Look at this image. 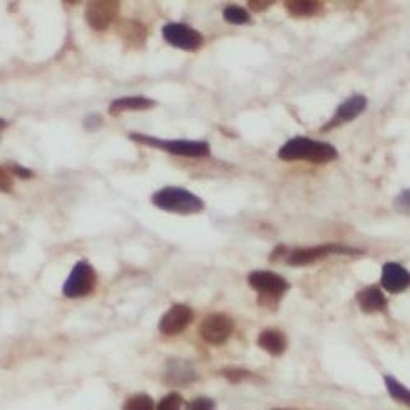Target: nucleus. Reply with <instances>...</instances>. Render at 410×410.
<instances>
[{
	"label": "nucleus",
	"instance_id": "1",
	"mask_svg": "<svg viewBox=\"0 0 410 410\" xmlns=\"http://www.w3.org/2000/svg\"><path fill=\"white\" fill-rule=\"evenodd\" d=\"M151 202L161 211L179 216H192L204 211V200L187 189L168 185L151 195Z\"/></svg>",
	"mask_w": 410,
	"mask_h": 410
},
{
	"label": "nucleus",
	"instance_id": "2",
	"mask_svg": "<svg viewBox=\"0 0 410 410\" xmlns=\"http://www.w3.org/2000/svg\"><path fill=\"white\" fill-rule=\"evenodd\" d=\"M281 159L284 161H297L307 159L315 164H325L330 161L336 159V150L329 143H322V141H314L304 136H297L287 141L277 153Z\"/></svg>",
	"mask_w": 410,
	"mask_h": 410
},
{
	"label": "nucleus",
	"instance_id": "3",
	"mask_svg": "<svg viewBox=\"0 0 410 410\" xmlns=\"http://www.w3.org/2000/svg\"><path fill=\"white\" fill-rule=\"evenodd\" d=\"M130 140L136 143L148 145L151 148L168 151L171 154L189 156V158H204L211 154V146L205 141H192V140H161L150 135L130 133Z\"/></svg>",
	"mask_w": 410,
	"mask_h": 410
},
{
	"label": "nucleus",
	"instance_id": "4",
	"mask_svg": "<svg viewBox=\"0 0 410 410\" xmlns=\"http://www.w3.org/2000/svg\"><path fill=\"white\" fill-rule=\"evenodd\" d=\"M97 284V275L87 261H79L74 266V270L67 277L65 286H62V292L66 297L76 299V297H82L91 294Z\"/></svg>",
	"mask_w": 410,
	"mask_h": 410
},
{
	"label": "nucleus",
	"instance_id": "5",
	"mask_svg": "<svg viewBox=\"0 0 410 410\" xmlns=\"http://www.w3.org/2000/svg\"><path fill=\"white\" fill-rule=\"evenodd\" d=\"M163 38L171 46L184 51H197L204 45L202 33L185 23H168L163 27Z\"/></svg>",
	"mask_w": 410,
	"mask_h": 410
},
{
	"label": "nucleus",
	"instance_id": "6",
	"mask_svg": "<svg viewBox=\"0 0 410 410\" xmlns=\"http://www.w3.org/2000/svg\"><path fill=\"white\" fill-rule=\"evenodd\" d=\"M120 2L114 0H95L86 7V22L92 30L104 32L109 28L119 15Z\"/></svg>",
	"mask_w": 410,
	"mask_h": 410
},
{
	"label": "nucleus",
	"instance_id": "7",
	"mask_svg": "<svg viewBox=\"0 0 410 410\" xmlns=\"http://www.w3.org/2000/svg\"><path fill=\"white\" fill-rule=\"evenodd\" d=\"M200 336L211 345H222L230 338L233 331V320L225 314L207 315L200 325Z\"/></svg>",
	"mask_w": 410,
	"mask_h": 410
},
{
	"label": "nucleus",
	"instance_id": "8",
	"mask_svg": "<svg viewBox=\"0 0 410 410\" xmlns=\"http://www.w3.org/2000/svg\"><path fill=\"white\" fill-rule=\"evenodd\" d=\"M248 282L253 289H256L260 292L261 297H266V299H279V297L287 291V284L284 277H281L279 275H275L271 271H255L248 276Z\"/></svg>",
	"mask_w": 410,
	"mask_h": 410
},
{
	"label": "nucleus",
	"instance_id": "9",
	"mask_svg": "<svg viewBox=\"0 0 410 410\" xmlns=\"http://www.w3.org/2000/svg\"><path fill=\"white\" fill-rule=\"evenodd\" d=\"M194 312L190 310V307L176 304L161 317L159 320V331L164 335H179L180 331H184L187 326L192 324Z\"/></svg>",
	"mask_w": 410,
	"mask_h": 410
},
{
	"label": "nucleus",
	"instance_id": "10",
	"mask_svg": "<svg viewBox=\"0 0 410 410\" xmlns=\"http://www.w3.org/2000/svg\"><path fill=\"white\" fill-rule=\"evenodd\" d=\"M381 282H383L385 291L395 294V292H402L410 284V276L397 263H385L383 275H381Z\"/></svg>",
	"mask_w": 410,
	"mask_h": 410
},
{
	"label": "nucleus",
	"instance_id": "11",
	"mask_svg": "<svg viewBox=\"0 0 410 410\" xmlns=\"http://www.w3.org/2000/svg\"><path fill=\"white\" fill-rule=\"evenodd\" d=\"M366 104H368V100H366V97H363V95L350 97V99L346 100L345 104H341L338 107V110H336V115L330 120V124L326 125L324 130L335 128V126H338L341 124H346V121H351L353 119H356V117L363 114L364 109H366Z\"/></svg>",
	"mask_w": 410,
	"mask_h": 410
},
{
	"label": "nucleus",
	"instance_id": "12",
	"mask_svg": "<svg viewBox=\"0 0 410 410\" xmlns=\"http://www.w3.org/2000/svg\"><path fill=\"white\" fill-rule=\"evenodd\" d=\"M345 248L335 246V245H325V246H314V248H304V250H296L291 253L287 263L292 266H305L310 263H315L317 260L329 256L330 253H343Z\"/></svg>",
	"mask_w": 410,
	"mask_h": 410
},
{
	"label": "nucleus",
	"instance_id": "13",
	"mask_svg": "<svg viewBox=\"0 0 410 410\" xmlns=\"http://www.w3.org/2000/svg\"><path fill=\"white\" fill-rule=\"evenodd\" d=\"M156 105V102L153 99H148V97L143 95H128V97H120V99H115L109 107V114L110 115H120L125 114V112H141V110H150Z\"/></svg>",
	"mask_w": 410,
	"mask_h": 410
},
{
	"label": "nucleus",
	"instance_id": "14",
	"mask_svg": "<svg viewBox=\"0 0 410 410\" xmlns=\"http://www.w3.org/2000/svg\"><path fill=\"white\" fill-rule=\"evenodd\" d=\"M117 33L124 40L126 45L131 48H141L145 45L146 37H148V30L143 23L136 20H124L117 27Z\"/></svg>",
	"mask_w": 410,
	"mask_h": 410
},
{
	"label": "nucleus",
	"instance_id": "15",
	"mask_svg": "<svg viewBox=\"0 0 410 410\" xmlns=\"http://www.w3.org/2000/svg\"><path fill=\"white\" fill-rule=\"evenodd\" d=\"M361 310L366 314H374V312H381L385 309V297L378 287H366L356 296Z\"/></svg>",
	"mask_w": 410,
	"mask_h": 410
},
{
	"label": "nucleus",
	"instance_id": "16",
	"mask_svg": "<svg viewBox=\"0 0 410 410\" xmlns=\"http://www.w3.org/2000/svg\"><path fill=\"white\" fill-rule=\"evenodd\" d=\"M258 345L261 346L263 350L267 351V353L272 356H279L284 353L286 350V336L277 330H263L261 335L258 336Z\"/></svg>",
	"mask_w": 410,
	"mask_h": 410
},
{
	"label": "nucleus",
	"instance_id": "17",
	"mask_svg": "<svg viewBox=\"0 0 410 410\" xmlns=\"http://www.w3.org/2000/svg\"><path fill=\"white\" fill-rule=\"evenodd\" d=\"M320 8V2H310V0H292V2L286 4V11L294 17H310Z\"/></svg>",
	"mask_w": 410,
	"mask_h": 410
},
{
	"label": "nucleus",
	"instance_id": "18",
	"mask_svg": "<svg viewBox=\"0 0 410 410\" xmlns=\"http://www.w3.org/2000/svg\"><path fill=\"white\" fill-rule=\"evenodd\" d=\"M385 385H388L389 394L392 395L395 400H399V402H402L410 407V390L409 389H405L404 385L399 383V381H395L394 378H389V376L385 378Z\"/></svg>",
	"mask_w": 410,
	"mask_h": 410
},
{
	"label": "nucleus",
	"instance_id": "19",
	"mask_svg": "<svg viewBox=\"0 0 410 410\" xmlns=\"http://www.w3.org/2000/svg\"><path fill=\"white\" fill-rule=\"evenodd\" d=\"M223 18H225L228 23H233V25H243V23L250 22V15H248L245 8L237 6L227 7L225 11H223Z\"/></svg>",
	"mask_w": 410,
	"mask_h": 410
},
{
	"label": "nucleus",
	"instance_id": "20",
	"mask_svg": "<svg viewBox=\"0 0 410 410\" xmlns=\"http://www.w3.org/2000/svg\"><path fill=\"white\" fill-rule=\"evenodd\" d=\"M154 404L153 399L146 394L131 395V397L125 402L124 410H153Z\"/></svg>",
	"mask_w": 410,
	"mask_h": 410
},
{
	"label": "nucleus",
	"instance_id": "21",
	"mask_svg": "<svg viewBox=\"0 0 410 410\" xmlns=\"http://www.w3.org/2000/svg\"><path fill=\"white\" fill-rule=\"evenodd\" d=\"M183 405V399L179 394H168L166 397L158 404V410H180Z\"/></svg>",
	"mask_w": 410,
	"mask_h": 410
},
{
	"label": "nucleus",
	"instance_id": "22",
	"mask_svg": "<svg viewBox=\"0 0 410 410\" xmlns=\"http://www.w3.org/2000/svg\"><path fill=\"white\" fill-rule=\"evenodd\" d=\"M189 410H216V402L207 397H199L189 404Z\"/></svg>",
	"mask_w": 410,
	"mask_h": 410
},
{
	"label": "nucleus",
	"instance_id": "23",
	"mask_svg": "<svg viewBox=\"0 0 410 410\" xmlns=\"http://www.w3.org/2000/svg\"><path fill=\"white\" fill-rule=\"evenodd\" d=\"M12 173L11 169L7 168V166H2V169H0V185H2V192H11L12 190Z\"/></svg>",
	"mask_w": 410,
	"mask_h": 410
},
{
	"label": "nucleus",
	"instance_id": "24",
	"mask_svg": "<svg viewBox=\"0 0 410 410\" xmlns=\"http://www.w3.org/2000/svg\"><path fill=\"white\" fill-rule=\"evenodd\" d=\"M7 168L11 169V173L13 176H18V178H22V179H28V178H32V176H33V173L30 169L22 168L20 164H7Z\"/></svg>",
	"mask_w": 410,
	"mask_h": 410
},
{
	"label": "nucleus",
	"instance_id": "25",
	"mask_svg": "<svg viewBox=\"0 0 410 410\" xmlns=\"http://www.w3.org/2000/svg\"><path fill=\"white\" fill-rule=\"evenodd\" d=\"M225 376L233 383H237V381L243 379L246 376V371L245 369H227L225 371Z\"/></svg>",
	"mask_w": 410,
	"mask_h": 410
},
{
	"label": "nucleus",
	"instance_id": "26",
	"mask_svg": "<svg viewBox=\"0 0 410 410\" xmlns=\"http://www.w3.org/2000/svg\"><path fill=\"white\" fill-rule=\"evenodd\" d=\"M271 4H272V2H265V0H251V2H250V7H251L255 12H261V11H266V8L270 7Z\"/></svg>",
	"mask_w": 410,
	"mask_h": 410
},
{
	"label": "nucleus",
	"instance_id": "27",
	"mask_svg": "<svg viewBox=\"0 0 410 410\" xmlns=\"http://www.w3.org/2000/svg\"><path fill=\"white\" fill-rule=\"evenodd\" d=\"M279 410H291V409H279Z\"/></svg>",
	"mask_w": 410,
	"mask_h": 410
}]
</instances>
